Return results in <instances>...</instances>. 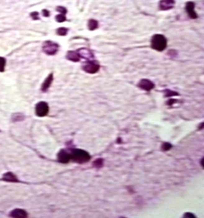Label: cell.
Masks as SVG:
<instances>
[{
	"label": "cell",
	"instance_id": "6da1fadb",
	"mask_svg": "<svg viewBox=\"0 0 204 218\" xmlns=\"http://www.w3.org/2000/svg\"><path fill=\"white\" fill-rule=\"evenodd\" d=\"M70 155L71 160L80 164L86 163L91 159V156L89 153L80 148H72Z\"/></svg>",
	"mask_w": 204,
	"mask_h": 218
},
{
	"label": "cell",
	"instance_id": "7a4b0ae2",
	"mask_svg": "<svg viewBox=\"0 0 204 218\" xmlns=\"http://www.w3.org/2000/svg\"><path fill=\"white\" fill-rule=\"evenodd\" d=\"M151 47L157 51H162L167 47V39L162 34H156L152 37Z\"/></svg>",
	"mask_w": 204,
	"mask_h": 218
},
{
	"label": "cell",
	"instance_id": "3957f363",
	"mask_svg": "<svg viewBox=\"0 0 204 218\" xmlns=\"http://www.w3.org/2000/svg\"><path fill=\"white\" fill-rule=\"evenodd\" d=\"M43 51L47 55L50 56H53L57 53L58 50H59V45L57 43L53 42V41L47 40L45 41L43 44Z\"/></svg>",
	"mask_w": 204,
	"mask_h": 218
},
{
	"label": "cell",
	"instance_id": "277c9868",
	"mask_svg": "<svg viewBox=\"0 0 204 218\" xmlns=\"http://www.w3.org/2000/svg\"><path fill=\"white\" fill-rule=\"evenodd\" d=\"M83 70L88 74H94L100 70V64L97 61L89 60L83 66Z\"/></svg>",
	"mask_w": 204,
	"mask_h": 218
},
{
	"label": "cell",
	"instance_id": "5b68a950",
	"mask_svg": "<svg viewBox=\"0 0 204 218\" xmlns=\"http://www.w3.org/2000/svg\"><path fill=\"white\" fill-rule=\"evenodd\" d=\"M36 115L38 117H44L48 114L49 112V105L47 102H40L36 104L35 108Z\"/></svg>",
	"mask_w": 204,
	"mask_h": 218
},
{
	"label": "cell",
	"instance_id": "8992f818",
	"mask_svg": "<svg viewBox=\"0 0 204 218\" xmlns=\"http://www.w3.org/2000/svg\"><path fill=\"white\" fill-rule=\"evenodd\" d=\"M138 87L144 91H149L154 88L155 84L148 79H142L138 84Z\"/></svg>",
	"mask_w": 204,
	"mask_h": 218
},
{
	"label": "cell",
	"instance_id": "52a82bcc",
	"mask_svg": "<svg viewBox=\"0 0 204 218\" xmlns=\"http://www.w3.org/2000/svg\"><path fill=\"white\" fill-rule=\"evenodd\" d=\"M186 11L191 19H197L198 17L195 11V3L193 2H188L186 5Z\"/></svg>",
	"mask_w": 204,
	"mask_h": 218
},
{
	"label": "cell",
	"instance_id": "ba28073f",
	"mask_svg": "<svg viewBox=\"0 0 204 218\" xmlns=\"http://www.w3.org/2000/svg\"><path fill=\"white\" fill-rule=\"evenodd\" d=\"M57 159L61 163H67L70 160V155L67 150L61 149L57 154Z\"/></svg>",
	"mask_w": 204,
	"mask_h": 218
},
{
	"label": "cell",
	"instance_id": "9c48e42d",
	"mask_svg": "<svg viewBox=\"0 0 204 218\" xmlns=\"http://www.w3.org/2000/svg\"><path fill=\"white\" fill-rule=\"evenodd\" d=\"M175 0H161L159 2V9L161 10H170L175 5Z\"/></svg>",
	"mask_w": 204,
	"mask_h": 218
},
{
	"label": "cell",
	"instance_id": "30bf717a",
	"mask_svg": "<svg viewBox=\"0 0 204 218\" xmlns=\"http://www.w3.org/2000/svg\"><path fill=\"white\" fill-rule=\"evenodd\" d=\"M77 51L79 53V55H80V58L82 57L85 60H91L92 58H94V54H93L91 50H90L89 49L81 48L77 50Z\"/></svg>",
	"mask_w": 204,
	"mask_h": 218
},
{
	"label": "cell",
	"instance_id": "8fae6325",
	"mask_svg": "<svg viewBox=\"0 0 204 218\" xmlns=\"http://www.w3.org/2000/svg\"><path fill=\"white\" fill-rule=\"evenodd\" d=\"M53 74H50L48 77L45 79L43 83L42 86H41V91H43V92L47 91V90L49 89V88H50V85H51L52 82H53Z\"/></svg>",
	"mask_w": 204,
	"mask_h": 218
},
{
	"label": "cell",
	"instance_id": "7c38bea8",
	"mask_svg": "<svg viewBox=\"0 0 204 218\" xmlns=\"http://www.w3.org/2000/svg\"><path fill=\"white\" fill-rule=\"evenodd\" d=\"M9 216L11 217H20V218H24L27 217L28 214L24 210L22 209H15L13 211H11L9 214Z\"/></svg>",
	"mask_w": 204,
	"mask_h": 218
},
{
	"label": "cell",
	"instance_id": "4fadbf2b",
	"mask_svg": "<svg viewBox=\"0 0 204 218\" xmlns=\"http://www.w3.org/2000/svg\"><path fill=\"white\" fill-rule=\"evenodd\" d=\"M67 59L73 62H79L80 60V57L77 51H68L67 53Z\"/></svg>",
	"mask_w": 204,
	"mask_h": 218
},
{
	"label": "cell",
	"instance_id": "5bb4252c",
	"mask_svg": "<svg viewBox=\"0 0 204 218\" xmlns=\"http://www.w3.org/2000/svg\"><path fill=\"white\" fill-rule=\"evenodd\" d=\"M3 180L8 181V182H18L16 176L12 173H6L3 175L2 177Z\"/></svg>",
	"mask_w": 204,
	"mask_h": 218
},
{
	"label": "cell",
	"instance_id": "9a60e30c",
	"mask_svg": "<svg viewBox=\"0 0 204 218\" xmlns=\"http://www.w3.org/2000/svg\"><path fill=\"white\" fill-rule=\"evenodd\" d=\"M97 27H98V22L97 20L91 19V20H90L88 21V29L90 30L93 31L94 30L97 29Z\"/></svg>",
	"mask_w": 204,
	"mask_h": 218
},
{
	"label": "cell",
	"instance_id": "2e32d148",
	"mask_svg": "<svg viewBox=\"0 0 204 218\" xmlns=\"http://www.w3.org/2000/svg\"><path fill=\"white\" fill-rule=\"evenodd\" d=\"M92 165L95 168H102V167H103V166H104V159H101V158L97 159L93 162Z\"/></svg>",
	"mask_w": 204,
	"mask_h": 218
},
{
	"label": "cell",
	"instance_id": "e0dca14e",
	"mask_svg": "<svg viewBox=\"0 0 204 218\" xmlns=\"http://www.w3.org/2000/svg\"><path fill=\"white\" fill-rule=\"evenodd\" d=\"M164 93H165V97H166V98H170V97H172V96L179 95V94L177 92L172 91V90H169V89L165 90V91H164Z\"/></svg>",
	"mask_w": 204,
	"mask_h": 218
},
{
	"label": "cell",
	"instance_id": "ac0fdd59",
	"mask_svg": "<svg viewBox=\"0 0 204 218\" xmlns=\"http://www.w3.org/2000/svg\"><path fill=\"white\" fill-rule=\"evenodd\" d=\"M68 29L65 27H61L57 30V34L60 36H66L67 34Z\"/></svg>",
	"mask_w": 204,
	"mask_h": 218
},
{
	"label": "cell",
	"instance_id": "d6986e66",
	"mask_svg": "<svg viewBox=\"0 0 204 218\" xmlns=\"http://www.w3.org/2000/svg\"><path fill=\"white\" fill-rule=\"evenodd\" d=\"M6 61L4 57H0V72H3L5 70V67H6Z\"/></svg>",
	"mask_w": 204,
	"mask_h": 218
},
{
	"label": "cell",
	"instance_id": "ffe728a7",
	"mask_svg": "<svg viewBox=\"0 0 204 218\" xmlns=\"http://www.w3.org/2000/svg\"><path fill=\"white\" fill-rule=\"evenodd\" d=\"M55 19H56L57 22H58V23H63V22L66 21V20H67L66 16L64 15V14H59V15L56 16Z\"/></svg>",
	"mask_w": 204,
	"mask_h": 218
},
{
	"label": "cell",
	"instance_id": "44dd1931",
	"mask_svg": "<svg viewBox=\"0 0 204 218\" xmlns=\"http://www.w3.org/2000/svg\"><path fill=\"white\" fill-rule=\"evenodd\" d=\"M171 148H172V145H171L170 143H162V146H161V148H162V151H168V150L171 149Z\"/></svg>",
	"mask_w": 204,
	"mask_h": 218
},
{
	"label": "cell",
	"instance_id": "7402d4cb",
	"mask_svg": "<svg viewBox=\"0 0 204 218\" xmlns=\"http://www.w3.org/2000/svg\"><path fill=\"white\" fill-rule=\"evenodd\" d=\"M57 11L61 12V14H64V15H66V13L67 12V9L65 7H64V6H58V7H57Z\"/></svg>",
	"mask_w": 204,
	"mask_h": 218
},
{
	"label": "cell",
	"instance_id": "603a6c76",
	"mask_svg": "<svg viewBox=\"0 0 204 218\" xmlns=\"http://www.w3.org/2000/svg\"><path fill=\"white\" fill-rule=\"evenodd\" d=\"M30 16L32 17L33 19L35 20H39V13H38L37 12H32V13L30 14Z\"/></svg>",
	"mask_w": 204,
	"mask_h": 218
},
{
	"label": "cell",
	"instance_id": "cb8c5ba5",
	"mask_svg": "<svg viewBox=\"0 0 204 218\" xmlns=\"http://www.w3.org/2000/svg\"><path fill=\"white\" fill-rule=\"evenodd\" d=\"M42 12H43V16H45V17L50 16V12H49L47 9H43Z\"/></svg>",
	"mask_w": 204,
	"mask_h": 218
},
{
	"label": "cell",
	"instance_id": "d4e9b609",
	"mask_svg": "<svg viewBox=\"0 0 204 218\" xmlns=\"http://www.w3.org/2000/svg\"><path fill=\"white\" fill-rule=\"evenodd\" d=\"M184 217H193V218H195L196 216L193 215V214H190V213H186V214H184V216H183Z\"/></svg>",
	"mask_w": 204,
	"mask_h": 218
},
{
	"label": "cell",
	"instance_id": "484cf974",
	"mask_svg": "<svg viewBox=\"0 0 204 218\" xmlns=\"http://www.w3.org/2000/svg\"><path fill=\"white\" fill-rule=\"evenodd\" d=\"M177 101L176 100H174V99H170V100L167 102V105H173L174 103H175Z\"/></svg>",
	"mask_w": 204,
	"mask_h": 218
}]
</instances>
